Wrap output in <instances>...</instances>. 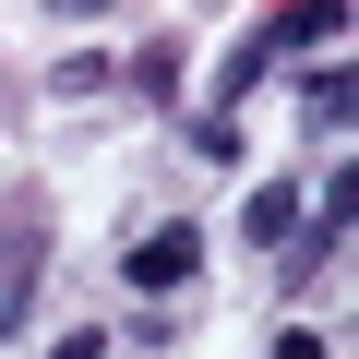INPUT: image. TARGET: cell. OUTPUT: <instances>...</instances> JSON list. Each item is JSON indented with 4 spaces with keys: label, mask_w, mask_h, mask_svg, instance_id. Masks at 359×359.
<instances>
[{
    "label": "cell",
    "mask_w": 359,
    "mask_h": 359,
    "mask_svg": "<svg viewBox=\"0 0 359 359\" xmlns=\"http://www.w3.org/2000/svg\"><path fill=\"white\" fill-rule=\"evenodd\" d=\"M347 216H359V180H347V168H323V216L276 240V252H287V264H276V287H287V299H311V287L347 264Z\"/></svg>",
    "instance_id": "1"
},
{
    "label": "cell",
    "mask_w": 359,
    "mask_h": 359,
    "mask_svg": "<svg viewBox=\"0 0 359 359\" xmlns=\"http://www.w3.org/2000/svg\"><path fill=\"white\" fill-rule=\"evenodd\" d=\"M192 276H204V228H192V216H168V228H144V240L120 252V287H144V299L192 287Z\"/></svg>",
    "instance_id": "2"
},
{
    "label": "cell",
    "mask_w": 359,
    "mask_h": 359,
    "mask_svg": "<svg viewBox=\"0 0 359 359\" xmlns=\"http://www.w3.org/2000/svg\"><path fill=\"white\" fill-rule=\"evenodd\" d=\"M347 36V0H276L264 13V48L276 60H311V48H335Z\"/></svg>",
    "instance_id": "3"
},
{
    "label": "cell",
    "mask_w": 359,
    "mask_h": 359,
    "mask_svg": "<svg viewBox=\"0 0 359 359\" xmlns=\"http://www.w3.org/2000/svg\"><path fill=\"white\" fill-rule=\"evenodd\" d=\"M36 264H48V228L25 216L13 252H0V335H25V323H36Z\"/></svg>",
    "instance_id": "4"
},
{
    "label": "cell",
    "mask_w": 359,
    "mask_h": 359,
    "mask_svg": "<svg viewBox=\"0 0 359 359\" xmlns=\"http://www.w3.org/2000/svg\"><path fill=\"white\" fill-rule=\"evenodd\" d=\"M180 72H192V36L168 25V36H144V48H132V72H120V84H132V108H180Z\"/></svg>",
    "instance_id": "5"
},
{
    "label": "cell",
    "mask_w": 359,
    "mask_h": 359,
    "mask_svg": "<svg viewBox=\"0 0 359 359\" xmlns=\"http://www.w3.org/2000/svg\"><path fill=\"white\" fill-rule=\"evenodd\" d=\"M347 96H359V84H347V60L323 48V60L299 72V132H323V144H335V132H347Z\"/></svg>",
    "instance_id": "6"
},
{
    "label": "cell",
    "mask_w": 359,
    "mask_h": 359,
    "mask_svg": "<svg viewBox=\"0 0 359 359\" xmlns=\"http://www.w3.org/2000/svg\"><path fill=\"white\" fill-rule=\"evenodd\" d=\"M180 144H192L204 168H240L252 144H240V108H192V120H180Z\"/></svg>",
    "instance_id": "7"
},
{
    "label": "cell",
    "mask_w": 359,
    "mask_h": 359,
    "mask_svg": "<svg viewBox=\"0 0 359 359\" xmlns=\"http://www.w3.org/2000/svg\"><path fill=\"white\" fill-rule=\"evenodd\" d=\"M108 84H120V60H96V48H72V60L48 72V96H60V108H96Z\"/></svg>",
    "instance_id": "8"
},
{
    "label": "cell",
    "mask_w": 359,
    "mask_h": 359,
    "mask_svg": "<svg viewBox=\"0 0 359 359\" xmlns=\"http://www.w3.org/2000/svg\"><path fill=\"white\" fill-rule=\"evenodd\" d=\"M287 228H299V192H252V204H240V240H252V252H276Z\"/></svg>",
    "instance_id": "9"
},
{
    "label": "cell",
    "mask_w": 359,
    "mask_h": 359,
    "mask_svg": "<svg viewBox=\"0 0 359 359\" xmlns=\"http://www.w3.org/2000/svg\"><path fill=\"white\" fill-rule=\"evenodd\" d=\"M264 72H276V48H264V25H252V36H240V48H228V60H216V108H228V96H240V84H264Z\"/></svg>",
    "instance_id": "10"
},
{
    "label": "cell",
    "mask_w": 359,
    "mask_h": 359,
    "mask_svg": "<svg viewBox=\"0 0 359 359\" xmlns=\"http://www.w3.org/2000/svg\"><path fill=\"white\" fill-rule=\"evenodd\" d=\"M276 359H335V335L323 323H276Z\"/></svg>",
    "instance_id": "11"
},
{
    "label": "cell",
    "mask_w": 359,
    "mask_h": 359,
    "mask_svg": "<svg viewBox=\"0 0 359 359\" xmlns=\"http://www.w3.org/2000/svg\"><path fill=\"white\" fill-rule=\"evenodd\" d=\"M48 359H108V323H72V335H60Z\"/></svg>",
    "instance_id": "12"
},
{
    "label": "cell",
    "mask_w": 359,
    "mask_h": 359,
    "mask_svg": "<svg viewBox=\"0 0 359 359\" xmlns=\"http://www.w3.org/2000/svg\"><path fill=\"white\" fill-rule=\"evenodd\" d=\"M48 13H60V25H108L120 0H48Z\"/></svg>",
    "instance_id": "13"
}]
</instances>
